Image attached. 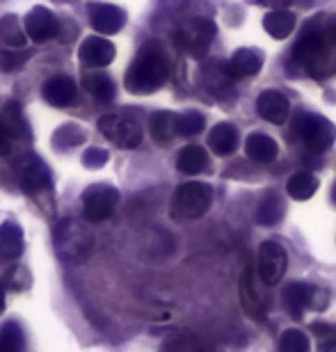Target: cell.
<instances>
[{
    "instance_id": "cell-31",
    "label": "cell",
    "mask_w": 336,
    "mask_h": 352,
    "mask_svg": "<svg viewBox=\"0 0 336 352\" xmlns=\"http://www.w3.org/2000/svg\"><path fill=\"white\" fill-rule=\"evenodd\" d=\"M0 41L7 48H23L25 46V32L19 28L16 16L0 19Z\"/></svg>"
},
{
    "instance_id": "cell-6",
    "label": "cell",
    "mask_w": 336,
    "mask_h": 352,
    "mask_svg": "<svg viewBox=\"0 0 336 352\" xmlns=\"http://www.w3.org/2000/svg\"><path fill=\"white\" fill-rule=\"evenodd\" d=\"M119 201V192L106 183L89 186L82 192V213L89 222H103L115 213V206Z\"/></svg>"
},
{
    "instance_id": "cell-13",
    "label": "cell",
    "mask_w": 336,
    "mask_h": 352,
    "mask_svg": "<svg viewBox=\"0 0 336 352\" xmlns=\"http://www.w3.org/2000/svg\"><path fill=\"white\" fill-rule=\"evenodd\" d=\"M78 58L87 69L108 67L110 62L115 60V46H112L110 41L103 39V37H87L80 44Z\"/></svg>"
},
{
    "instance_id": "cell-39",
    "label": "cell",
    "mask_w": 336,
    "mask_h": 352,
    "mask_svg": "<svg viewBox=\"0 0 336 352\" xmlns=\"http://www.w3.org/2000/svg\"><path fill=\"white\" fill-rule=\"evenodd\" d=\"M12 153V138L7 135V131L0 126V156H10Z\"/></svg>"
},
{
    "instance_id": "cell-18",
    "label": "cell",
    "mask_w": 336,
    "mask_h": 352,
    "mask_svg": "<svg viewBox=\"0 0 336 352\" xmlns=\"http://www.w3.org/2000/svg\"><path fill=\"white\" fill-rule=\"evenodd\" d=\"M23 254V231L19 224L3 222L0 224V263L14 261Z\"/></svg>"
},
{
    "instance_id": "cell-12",
    "label": "cell",
    "mask_w": 336,
    "mask_h": 352,
    "mask_svg": "<svg viewBox=\"0 0 336 352\" xmlns=\"http://www.w3.org/2000/svg\"><path fill=\"white\" fill-rule=\"evenodd\" d=\"M256 112L265 119V122L279 126V124H284L286 119H289L291 103H289V98H286V94H282V91L268 89V91H263V94L256 98Z\"/></svg>"
},
{
    "instance_id": "cell-42",
    "label": "cell",
    "mask_w": 336,
    "mask_h": 352,
    "mask_svg": "<svg viewBox=\"0 0 336 352\" xmlns=\"http://www.w3.org/2000/svg\"><path fill=\"white\" fill-rule=\"evenodd\" d=\"M330 37H332V41L336 44V19H334V23H332V28H330Z\"/></svg>"
},
{
    "instance_id": "cell-35",
    "label": "cell",
    "mask_w": 336,
    "mask_h": 352,
    "mask_svg": "<svg viewBox=\"0 0 336 352\" xmlns=\"http://www.w3.org/2000/svg\"><path fill=\"white\" fill-rule=\"evenodd\" d=\"M201 131H204V117H201L199 112H186V115H179V135L181 138H192Z\"/></svg>"
},
{
    "instance_id": "cell-2",
    "label": "cell",
    "mask_w": 336,
    "mask_h": 352,
    "mask_svg": "<svg viewBox=\"0 0 336 352\" xmlns=\"http://www.w3.org/2000/svg\"><path fill=\"white\" fill-rule=\"evenodd\" d=\"M55 252L62 261L67 263H80L89 256V252L94 248V236L89 234V229L80 220L74 217H65L58 222L53 234Z\"/></svg>"
},
{
    "instance_id": "cell-15",
    "label": "cell",
    "mask_w": 336,
    "mask_h": 352,
    "mask_svg": "<svg viewBox=\"0 0 336 352\" xmlns=\"http://www.w3.org/2000/svg\"><path fill=\"white\" fill-rule=\"evenodd\" d=\"M44 94L46 103L55 105V108H67V105H74L76 98H78V89H76V82L69 78V76H53L44 82Z\"/></svg>"
},
{
    "instance_id": "cell-34",
    "label": "cell",
    "mask_w": 336,
    "mask_h": 352,
    "mask_svg": "<svg viewBox=\"0 0 336 352\" xmlns=\"http://www.w3.org/2000/svg\"><path fill=\"white\" fill-rule=\"evenodd\" d=\"M204 78H206L208 89L218 91V94L227 91L231 87V82H234V78H231L229 72H227V65H220V62H215V65H211V67L206 69Z\"/></svg>"
},
{
    "instance_id": "cell-32",
    "label": "cell",
    "mask_w": 336,
    "mask_h": 352,
    "mask_svg": "<svg viewBox=\"0 0 336 352\" xmlns=\"http://www.w3.org/2000/svg\"><path fill=\"white\" fill-rule=\"evenodd\" d=\"M25 343L23 329L19 327V322H5L0 327V352H21Z\"/></svg>"
},
{
    "instance_id": "cell-22",
    "label": "cell",
    "mask_w": 336,
    "mask_h": 352,
    "mask_svg": "<svg viewBox=\"0 0 336 352\" xmlns=\"http://www.w3.org/2000/svg\"><path fill=\"white\" fill-rule=\"evenodd\" d=\"M151 135L158 144H170L179 135V115L174 112H156L151 115Z\"/></svg>"
},
{
    "instance_id": "cell-10",
    "label": "cell",
    "mask_w": 336,
    "mask_h": 352,
    "mask_svg": "<svg viewBox=\"0 0 336 352\" xmlns=\"http://www.w3.org/2000/svg\"><path fill=\"white\" fill-rule=\"evenodd\" d=\"M284 302L293 311V316H300L304 309H318V311H323L327 307V293L318 286L289 284L284 288Z\"/></svg>"
},
{
    "instance_id": "cell-9",
    "label": "cell",
    "mask_w": 336,
    "mask_h": 352,
    "mask_svg": "<svg viewBox=\"0 0 336 352\" xmlns=\"http://www.w3.org/2000/svg\"><path fill=\"white\" fill-rule=\"evenodd\" d=\"M99 131L108 140H112L117 146H122V149H135V146H139V142H142V131H139V126L119 115H103L99 119Z\"/></svg>"
},
{
    "instance_id": "cell-26",
    "label": "cell",
    "mask_w": 336,
    "mask_h": 352,
    "mask_svg": "<svg viewBox=\"0 0 336 352\" xmlns=\"http://www.w3.org/2000/svg\"><path fill=\"white\" fill-rule=\"evenodd\" d=\"M87 140V131L78 124H65L53 133V146L58 151L74 149V146L82 144Z\"/></svg>"
},
{
    "instance_id": "cell-41",
    "label": "cell",
    "mask_w": 336,
    "mask_h": 352,
    "mask_svg": "<svg viewBox=\"0 0 336 352\" xmlns=\"http://www.w3.org/2000/svg\"><path fill=\"white\" fill-rule=\"evenodd\" d=\"M5 311V288H3V281H0V314Z\"/></svg>"
},
{
    "instance_id": "cell-19",
    "label": "cell",
    "mask_w": 336,
    "mask_h": 352,
    "mask_svg": "<svg viewBox=\"0 0 336 352\" xmlns=\"http://www.w3.org/2000/svg\"><path fill=\"white\" fill-rule=\"evenodd\" d=\"M245 153L256 160V163H272L277 158V142L265 133H251V135L245 140Z\"/></svg>"
},
{
    "instance_id": "cell-24",
    "label": "cell",
    "mask_w": 336,
    "mask_h": 352,
    "mask_svg": "<svg viewBox=\"0 0 336 352\" xmlns=\"http://www.w3.org/2000/svg\"><path fill=\"white\" fill-rule=\"evenodd\" d=\"M263 28L272 39H286L295 30V16H293V12L289 10H275V12L265 14Z\"/></svg>"
},
{
    "instance_id": "cell-23",
    "label": "cell",
    "mask_w": 336,
    "mask_h": 352,
    "mask_svg": "<svg viewBox=\"0 0 336 352\" xmlns=\"http://www.w3.org/2000/svg\"><path fill=\"white\" fill-rule=\"evenodd\" d=\"M177 167L179 172L183 174H199L204 172L208 167V153L204 146L199 144H188L183 149L179 151V158H177Z\"/></svg>"
},
{
    "instance_id": "cell-20",
    "label": "cell",
    "mask_w": 336,
    "mask_h": 352,
    "mask_svg": "<svg viewBox=\"0 0 336 352\" xmlns=\"http://www.w3.org/2000/svg\"><path fill=\"white\" fill-rule=\"evenodd\" d=\"M258 69H261V58L251 51V48H240L231 55V60L227 62V72L231 78H247V76H254Z\"/></svg>"
},
{
    "instance_id": "cell-37",
    "label": "cell",
    "mask_w": 336,
    "mask_h": 352,
    "mask_svg": "<svg viewBox=\"0 0 336 352\" xmlns=\"http://www.w3.org/2000/svg\"><path fill=\"white\" fill-rule=\"evenodd\" d=\"M108 151L106 149H99V146H92V149L85 151V156H82V165L87 167V170H101L103 165L108 163Z\"/></svg>"
},
{
    "instance_id": "cell-38",
    "label": "cell",
    "mask_w": 336,
    "mask_h": 352,
    "mask_svg": "<svg viewBox=\"0 0 336 352\" xmlns=\"http://www.w3.org/2000/svg\"><path fill=\"white\" fill-rule=\"evenodd\" d=\"M12 288H25V286H30V274H27L25 267H14V272H12Z\"/></svg>"
},
{
    "instance_id": "cell-7",
    "label": "cell",
    "mask_w": 336,
    "mask_h": 352,
    "mask_svg": "<svg viewBox=\"0 0 336 352\" xmlns=\"http://www.w3.org/2000/svg\"><path fill=\"white\" fill-rule=\"evenodd\" d=\"M300 135H302L306 149L313 153H323L334 144L336 129L327 117L320 115H304L300 119Z\"/></svg>"
},
{
    "instance_id": "cell-3",
    "label": "cell",
    "mask_w": 336,
    "mask_h": 352,
    "mask_svg": "<svg viewBox=\"0 0 336 352\" xmlns=\"http://www.w3.org/2000/svg\"><path fill=\"white\" fill-rule=\"evenodd\" d=\"M293 60L313 78H325L334 74V58L330 53V44L320 32H306L293 48Z\"/></svg>"
},
{
    "instance_id": "cell-4",
    "label": "cell",
    "mask_w": 336,
    "mask_h": 352,
    "mask_svg": "<svg viewBox=\"0 0 336 352\" xmlns=\"http://www.w3.org/2000/svg\"><path fill=\"white\" fill-rule=\"evenodd\" d=\"M213 190L211 186L201 181H188L183 183L172 199V213L177 220H197L211 208Z\"/></svg>"
},
{
    "instance_id": "cell-25",
    "label": "cell",
    "mask_w": 336,
    "mask_h": 352,
    "mask_svg": "<svg viewBox=\"0 0 336 352\" xmlns=\"http://www.w3.org/2000/svg\"><path fill=\"white\" fill-rule=\"evenodd\" d=\"M286 190H289V195L293 197V199L306 201V199H311V197L316 195L318 179L311 172H295L289 179V183H286Z\"/></svg>"
},
{
    "instance_id": "cell-8",
    "label": "cell",
    "mask_w": 336,
    "mask_h": 352,
    "mask_svg": "<svg viewBox=\"0 0 336 352\" xmlns=\"http://www.w3.org/2000/svg\"><path fill=\"white\" fill-rule=\"evenodd\" d=\"M258 277L263 279V284L275 286L279 279L284 277L286 267H289V256H286L284 248L275 241H265L258 250Z\"/></svg>"
},
{
    "instance_id": "cell-28",
    "label": "cell",
    "mask_w": 336,
    "mask_h": 352,
    "mask_svg": "<svg viewBox=\"0 0 336 352\" xmlns=\"http://www.w3.org/2000/svg\"><path fill=\"white\" fill-rule=\"evenodd\" d=\"M82 87H85L87 94H92L94 98H99V101H110V98L115 96V85H112L110 76L101 74V72L85 74Z\"/></svg>"
},
{
    "instance_id": "cell-30",
    "label": "cell",
    "mask_w": 336,
    "mask_h": 352,
    "mask_svg": "<svg viewBox=\"0 0 336 352\" xmlns=\"http://www.w3.org/2000/svg\"><path fill=\"white\" fill-rule=\"evenodd\" d=\"M0 126H3V129L7 131V135H10L12 140H16L21 135H27L23 115H21V108H19L16 101H12L3 110V115H0Z\"/></svg>"
},
{
    "instance_id": "cell-1",
    "label": "cell",
    "mask_w": 336,
    "mask_h": 352,
    "mask_svg": "<svg viewBox=\"0 0 336 352\" xmlns=\"http://www.w3.org/2000/svg\"><path fill=\"white\" fill-rule=\"evenodd\" d=\"M170 78V58L158 41H149L139 48L137 58L126 72L124 85L131 94H151Z\"/></svg>"
},
{
    "instance_id": "cell-5",
    "label": "cell",
    "mask_w": 336,
    "mask_h": 352,
    "mask_svg": "<svg viewBox=\"0 0 336 352\" xmlns=\"http://www.w3.org/2000/svg\"><path fill=\"white\" fill-rule=\"evenodd\" d=\"M215 39V23L211 19H192L177 32V44L183 48L188 55L201 60L208 53Z\"/></svg>"
},
{
    "instance_id": "cell-17",
    "label": "cell",
    "mask_w": 336,
    "mask_h": 352,
    "mask_svg": "<svg viewBox=\"0 0 336 352\" xmlns=\"http://www.w3.org/2000/svg\"><path fill=\"white\" fill-rule=\"evenodd\" d=\"M238 293H240V305L245 309V314L251 316V318H263L265 314V307H263V300L261 295L256 291V284H254V270L247 267L240 277V286H238Z\"/></svg>"
},
{
    "instance_id": "cell-14",
    "label": "cell",
    "mask_w": 336,
    "mask_h": 352,
    "mask_svg": "<svg viewBox=\"0 0 336 352\" xmlns=\"http://www.w3.org/2000/svg\"><path fill=\"white\" fill-rule=\"evenodd\" d=\"M89 21H92V28L101 34H115L124 28L126 23V14L115 5H103V3H94L89 5Z\"/></svg>"
},
{
    "instance_id": "cell-16",
    "label": "cell",
    "mask_w": 336,
    "mask_h": 352,
    "mask_svg": "<svg viewBox=\"0 0 336 352\" xmlns=\"http://www.w3.org/2000/svg\"><path fill=\"white\" fill-rule=\"evenodd\" d=\"M21 186L30 195L44 192L51 188V170L37 156H30L23 165V172H21Z\"/></svg>"
},
{
    "instance_id": "cell-40",
    "label": "cell",
    "mask_w": 336,
    "mask_h": 352,
    "mask_svg": "<svg viewBox=\"0 0 336 352\" xmlns=\"http://www.w3.org/2000/svg\"><path fill=\"white\" fill-rule=\"evenodd\" d=\"M256 3H261V5H277V7H286L289 3H293V0H256Z\"/></svg>"
},
{
    "instance_id": "cell-36",
    "label": "cell",
    "mask_w": 336,
    "mask_h": 352,
    "mask_svg": "<svg viewBox=\"0 0 336 352\" xmlns=\"http://www.w3.org/2000/svg\"><path fill=\"white\" fill-rule=\"evenodd\" d=\"M30 51H21V48H5V51H0V69L3 72H12V69H19L23 67L27 60H30Z\"/></svg>"
},
{
    "instance_id": "cell-33",
    "label": "cell",
    "mask_w": 336,
    "mask_h": 352,
    "mask_svg": "<svg viewBox=\"0 0 336 352\" xmlns=\"http://www.w3.org/2000/svg\"><path fill=\"white\" fill-rule=\"evenodd\" d=\"M279 352H311V343L309 336H306L302 329H286V332L279 336Z\"/></svg>"
},
{
    "instance_id": "cell-27",
    "label": "cell",
    "mask_w": 336,
    "mask_h": 352,
    "mask_svg": "<svg viewBox=\"0 0 336 352\" xmlns=\"http://www.w3.org/2000/svg\"><path fill=\"white\" fill-rule=\"evenodd\" d=\"M284 215V204L279 201V197L275 192H265V197L258 201L256 208V222L263 224V227H272L282 220Z\"/></svg>"
},
{
    "instance_id": "cell-21",
    "label": "cell",
    "mask_w": 336,
    "mask_h": 352,
    "mask_svg": "<svg viewBox=\"0 0 336 352\" xmlns=\"http://www.w3.org/2000/svg\"><path fill=\"white\" fill-rule=\"evenodd\" d=\"M238 131L234 124H218L213 126L211 133H208V144H211V149L218 153V156H229V153L236 151L238 146Z\"/></svg>"
},
{
    "instance_id": "cell-11",
    "label": "cell",
    "mask_w": 336,
    "mask_h": 352,
    "mask_svg": "<svg viewBox=\"0 0 336 352\" xmlns=\"http://www.w3.org/2000/svg\"><path fill=\"white\" fill-rule=\"evenodd\" d=\"M25 32L32 41L44 44V41L53 39L55 34L60 32V21L55 19V14L48 12L46 7H34L25 16Z\"/></svg>"
},
{
    "instance_id": "cell-43",
    "label": "cell",
    "mask_w": 336,
    "mask_h": 352,
    "mask_svg": "<svg viewBox=\"0 0 336 352\" xmlns=\"http://www.w3.org/2000/svg\"><path fill=\"white\" fill-rule=\"evenodd\" d=\"M334 201H336V186H334Z\"/></svg>"
},
{
    "instance_id": "cell-29",
    "label": "cell",
    "mask_w": 336,
    "mask_h": 352,
    "mask_svg": "<svg viewBox=\"0 0 336 352\" xmlns=\"http://www.w3.org/2000/svg\"><path fill=\"white\" fill-rule=\"evenodd\" d=\"M165 352H215L204 339L194 334H177L165 343Z\"/></svg>"
}]
</instances>
